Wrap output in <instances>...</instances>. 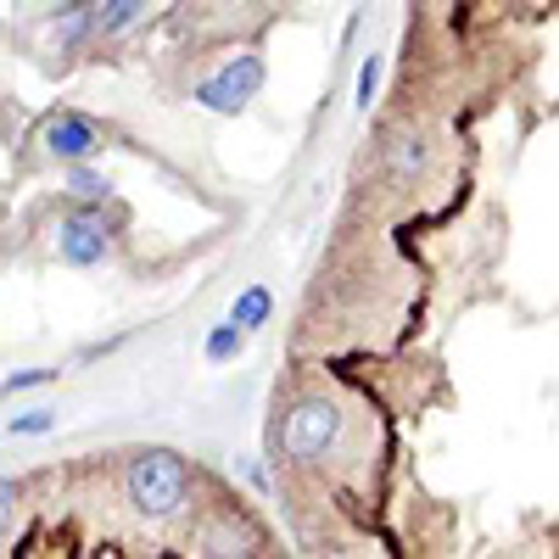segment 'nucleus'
Instances as JSON below:
<instances>
[{"instance_id": "obj_1", "label": "nucleus", "mask_w": 559, "mask_h": 559, "mask_svg": "<svg viewBox=\"0 0 559 559\" xmlns=\"http://www.w3.org/2000/svg\"><path fill=\"white\" fill-rule=\"evenodd\" d=\"M123 487H129V503L146 521H168V515L185 509V498H191V464H185L179 453H168V448H146V453L129 459Z\"/></svg>"}, {"instance_id": "obj_2", "label": "nucleus", "mask_w": 559, "mask_h": 559, "mask_svg": "<svg viewBox=\"0 0 559 559\" xmlns=\"http://www.w3.org/2000/svg\"><path fill=\"white\" fill-rule=\"evenodd\" d=\"M342 437V408L331 397H302L292 414H286V453L292 459H324Z\"/></svg>"}, {"instance_id": "obj_3", "label": "nucleus", "mask_w": 559, "mask_h": 559, "mask_svg": "<svg viewBox=\"0 0 559 559\" xmlns=\"http://www.w3.org/2000/svg\"><path fill=\"white\" fill-rule=\"evenodd\" d=\"M112 218H102L96 207H73L68 218H62V229H57V252H62V263L68 269H96V263H107L112 258Z\"/></svg>"}, {"instance_id": "obj_4", "label": "nucleus", "mask_w": 559, "mask_h": 559, "mask_svg": "<svg viewBox=\"0 0 559 559\" xmlns=\"http://www.w3.org/2000/svg\"><path fill=\"white\" fill-rule=\"evenodd\" d=\"M263 90V57H236L229 68H218L213 79H202L197 84V102L207 107V112H241L252 96Z\"/></svg>"}, {"instance_id": "obj_5", "label": "nucleus", "mask_w": 559, "mask_h": 559, "mask_svg": "<svg viewBox=\"0 0 559 559\" xmlns=\"http://www.w3.org/2000/svg\"><path fill=\"white\" fill-rule=\"evenodd\" d=\"M39 146L51 152V157H62V163H90V157L102 152V129L90 123L84 112H57V118H45Z\"/></svg>"}, {"instance_id": "obj_6", "label": "nucleus", "mask_w": 559, "mask_h": 559, "mask_svg": "<svg viewBox=\"0 0 559 559\" xmlns=\"http://www.w3.org/2000/svg\"><path fill=\"white\" fill-rule=\"evenodd\" d=\"M269 313H274V292H269V286H247V292L236 297V308H229V324H241V331L252 336L258 324H269Z\"/></svg>"}, {"instance_id": "obj_7", "label": "nucleus", "mask_w": 559, "mask_h": 559, "mask_svg": "<svg viewBox=\"0 0 559 559\" xmlns=\"http://www.w3.org/2000/svg\"><path fill=\"white\" fill-rule=\"evenodd\" d=\"M241 347H247V331L241 324H213L207 331V342H202V353H207V364H229V358H241Z\"/></svg>"}, {"instance_id": "obj_8", "label": "nucleus", "mask_w": 559, "mask_h": 559, "mask_svg": "<svg viewBox=\"0 0 559 559\" xmlns=\"http://www.w3.org/2000/svg\"><path fill=\"white\" fill-rule=\"evenodd\" d=\"M68 191H73L79 202H107V197H112V179L96 174L90 163H73V168H68Z\"/></svg>"}, {"instance_id": "obj_9", "label": "nucleus", "mask_w": 559, "mask_h": 559, "mask_svg": "<svg viewBox=\"0 0 559 559\" xmlns=\"http://www.w3.org/2000/svg\"><path fill=\"white\" fill-rule=\"evenodd\" d=\"M392 174H397V179L426 174V140H419V134H397V140H392Z\"/></svg>"}, {"instance_id": "obj_10", "label": "nucleus", "mask_w": 559, "mask_h": 559, "mask_svg": "<svg viewBox=\"0 0 559 559\" xmlns=\"http://www.w3.org/2000/svg\"><path fill=\"white\" fill-rule=\"evenodd\" d=\"M140 12H146V0H102V12H96V28L102 34H123Z\"/></svg>"}, {"instance_id": "obj_11", "label": "nucleus", "mask_w": 559, "mask_h": 559, "mask_svg": "<svg viewBox=\"0 0 559 559\" xmlns=\"http://www.w3.org/2000/svg\"><path fill=\"white\" fill-rule=\"evenodd\" d=\"M12 437H45V431H57V414L51 408H34V414H12Z\"/></svg>"}, {"instance_id": "obj_12", "label": "nucleus", "mask_w": 559, "mask_h": 559, "mask_svg": "<svg viewBox=\"0 0 559 559\" xmlns=\"http://www.w3.org/2000/svg\"><path fill=\"white\" fill-rule=\"evenodd\" d=\"M376 90H381V57H364V68H358V107L364 112L376 102Z\"/></svg>"}, {"instance_id": "obj_13", "label": "nucleus", "mask_w": 559, "mask_h": 559, "mask_svg": "<svg viewBox=\"0 0 559 559\" xmlns=\"http://www.w3.org/2000/svg\"><path fill=\"white\" fill-rule=\"evenodd\" d=\"M90 23H96V12H90V0H73V12L62 17V45H73Z\"/></svg>"}, {"instance_id": "obj_14", "label": "nucleus", "mask_w": 559, "mask_h": 559, "mask_svg": "<svg viewBox=\"0 0 559 559\" xmlns=\"http://www.w3.org/2000/svg\"><path fill=\"white\" fill-rule=\"evenodd\" d=\"M45 381H57V369H17V376L0 386V392H34V386H45Z\"/></svg>"}, {"instance_id": "obj_15", "label": "nucleus", "mask_w": 559, "mask_h": 559, "mask_svg": "<svg viewBox=\"0 0 559 559\" xmlns=\"http://www.w3.org/2000/svg\"><path fill=\"white\" fill-rule=\"evenodd\" d=\"M12 515H17V481H0V532L12 526Z\"/></svg>"}]
</instances>
